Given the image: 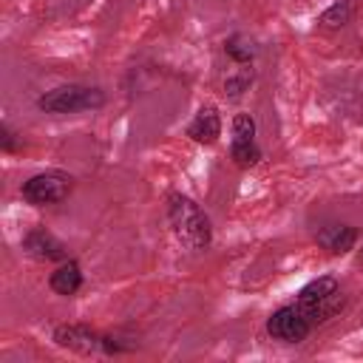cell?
Listing matches in <instances>:
<instances>
[{
    "instance_id": "4fadbf2b",
    "label": "cell",
    "mask_w": 363,
    "mask_h": 363,
    "mask_svg": "<svg viewBox=\"0 0 363 363\" xmlns=\"http://www.w3.org/2000/svg\"><path fill=\"white\" fill-rule=\"evenodd\" d=\"M230 159H233L235 167L247 170V167H255L264 159V150L258 147V139H233L230 136Z\"/></svg>"
},
{
    "instance_id": "9a60e30c",
    "label": "cell",
    "mask_w": 363,
    "mask_h": 363,
    "mask_svg": "<svg viewBox=\"0 0 363 363\" xmlns=\"http://www.w3.org/2000/svg\"><path fill=\"white\" fill-rule=\"evenodd\" d=\"M136 349H139V340L133 335H125V332H102V354L105 357L130 354Z\"/></svg>"
},
{
    "instance_id": "7c38bea8",
    "label": "cell",
    "mask_w": 363,
    "mask_h": 363,
    "mask_svg": "<svg viewBox=\"0 0 363 363\" xmlns=\"http://www.w3.org/2000/svg\"><path fill=\"white\" fill-rule=\"evenodd\" d=\"M352 20H354V3H352V0H335L332 6H326V9L318 14V26L326 28V31L346 28Z\"/></svg>"
},
{
    "instance_id": "9c48e42d",
    "label": "cell",
    "mask_w": 363,
    "mask_h": 363,
    "mask_svg": "<svg viewBox=\"0 0 363 363\" xmlns=\"http://www.w3.org/2000/svg\"><path fill=\"white\" fill-rule=\"evenodd\" d=\"M221 130H224V122H221V113H218V108L216 105H201L199 111H196V116L187 122V136L196 142V145H216L218 142V136H221Z\"/></svg>"
},
{
    "instance_id": "5b68a950",
    "label": "cell",
    "mask_w": 363,
    "mask_h": 363,
    "mask_svg": "<svg viewBox=\"0 0 363 363\" xmlns=\"http://www.w3.org/2000/svg\"><path fill=\"white\" fill-rule=\"evenodd\" d=\"M312 332H315V326H312V323L306 320V315L295 306V301H289V303L272 309V315L267 318V335H269L272 340H278V343L295 346V343H303Z\"/></svg>"
},
{
    "instance_id": "2e32d148",
    "label": "cell",
    "mask_w": 363,
    "mask_h": 363,
    "mask_svg": "<svg viewBox=\"0 0 363 363\" xmlns=\"http://www.w3.org/2000/svg\"><path fill=\"white\" fill-rule=\"evenodd\" d=\"M0 150L3 153H17L20 150V136L9 122H0Z\"/></svg>"
},
{
    "instance_id": "ba28073f",
    "label": "cell",
    "mask_w": 363,
    "mask_h": 363,
    "mask_svg": "<svg viewBox=\"0 0 363 363\" xmlns=\"http://www.w3.org/2000/svg\"><path fill=\"white\" fill-rule=\"evenodd\" d=\"M312 238H315V244H318L320 250H326V252H332V255H346L349 250H354L360 233H357V227H352V224L326 221V224H320V227L312 233Z\"/></svg>"
},
{
    "instance_id": "3957f363",
    "label": "cell",
    "mask_w": 363,
    "mask_h": 363,
    "mask_svg": "<svg viewBox=\"0 0 363 363\" xmlns=\"http://www.w3.org/2000/svg\"><path fill=\"white\" fill-rule=\"evenodd\" d=\"M108 102L105 91L99 85H85V82H62L37 96V111L51 113V116H65V113H82V111H99Z\"/></svg>"
},
{
    "instance_id": "30bf717a",
    "label": "cell",
    "mask_w": 363,
    "mask_h": 363,
    "mask_svg": "<svg viewBox=\"0 0 363 363\" xmlns=\"http://www.w3.org/2000/svg\"><path fill=\"white\" fill-rule=\"evenodd\" d=\"M82 284H85V272H82V267H79L77 258L60 261V264L54 267V272L48 275V286H51V292L60 295V298H74V295L82 289Z\"/></svg>"
},
{
    "instance_id": "52a82bcc",
    "label": "cell",
    "mask_w": 363,
    "mask_h": 363,
    "mask_svg": "<svg viewBox=\"0 0 363 363\" xmlns=\"http://www.w3.org/2000/svg\"><path fill=\"white\" fill-rule=\"evenodd\" d=\"M23 252L28 255V258H34V261H40V264H60V261H65V258H71L68 255V247L48 230V227H31L26 235H23Z\"/></svg>"
},
{
    "instance_id": "8992f818",
    "label": "cell",
    "mask_w": 363,
    "mask_h": 363,
    "mask_svg": "<svg viewBox=\"0 0 363 363\" xmlns=\"http://www.w3.org/2000/svg\"><path fill=\"white\" fill-rule=\"evenodd\" d=\"M51 340L60 349H68V352L82 354V357L102 354V332L88 326V323H60V326H54Z\"/></svg>"
},
{
    "instance_id": "e0dca14e",
    "label": "cell",
    "mask_w": 363,
    "mask_h": 363,
    "mask_svg": "<svg viewBox=\"0 0 363 363\" xmlns=\"http://www.w3.org/2000/svg\"><path fill=\"white\" fill-rule=\"evenodd\" d=\"M360 258H363V250H360Z\"/></svg>"
},
{
    "instance_id": "6da1fadb",
    "label": "cell",
    "mask_w": 363,
    "mask_h": 363,
    "mask_svg": "<svg viewBox=\"0 0 363 363\" xmlns=\"http://www.w3.org/2000/svg\"><path fill=\"white\" fill-rule=\"evenodd\" d=\"M167 221H170L173 235L190 252H207L213 247V221L196 199L179 190L167 193Z\"/></svg>"
},
{
    "instance_id": "8fae6325",
    "label": "cell",
    "mask_w": 363,
    "mask_h": 363,
    "mask_svg": "<svg viewBox=\"0 0 363 363\" xmlns=\"http://www.w3.org/2000/svg\"><path fill=\"white\" fill-rule=\"evenodd\" d=\"M221 51H224V57H227L230 62H235V65H252L255 57H258V43H255L250 34L235 31V34H230V37L221 43Z\"/></svg>"
},
{
    "instance_id": "277c9868",
    "label": "cell",
    "mask_w": 363,
    "mask_h": 363,
    "mask_svg": "<svg viewBox=\"0 0 363 363\" xmlns=\"http://www.w3.org/2000/svg\"><path fill=\"white\" fill-rule=\"evenodd\" d=\"M71 190H74V176L68 170L48 167V170L28 176L20 184V199L31 207H54V204L65 201L71 196Z\"/></svg>"
},
{
    "instance_id": "7a4b0ae2",
    "label": "cell",
    "mask_w": 363,
    "mask_h": 363,
    "mask_svg": "<svg viewBox=\"0 0 363 363\" xmlns=\"http://www.w3.org/2000/svg\"><path fill=\"white\" fill-rule=\"evenodd\" d=\"M295 306L306 315V320L318 329L323 323H329L332 318H337L346 309V292L340 289V281L335 275H318L312 281H306L298 295H295Z\"/></svg>"
},
{
    "instance_id": "5bb4252c",
    "label": "cell",
    "mask_w": 363,
    "mask_h": 363,
    "mask_svg": "<svg viewBox=\"0 0 363 363\" xmlns=\"http://www.w3.org/2000/svg\"><path fill=\"white\" fill-rule=\"evenodd\" d=\"M252 82H255V68H252V65H238L235 71H230V74L224 77V96H227L230 102H238V99L250 91Z\"/></svg>"
}]
</instances>
